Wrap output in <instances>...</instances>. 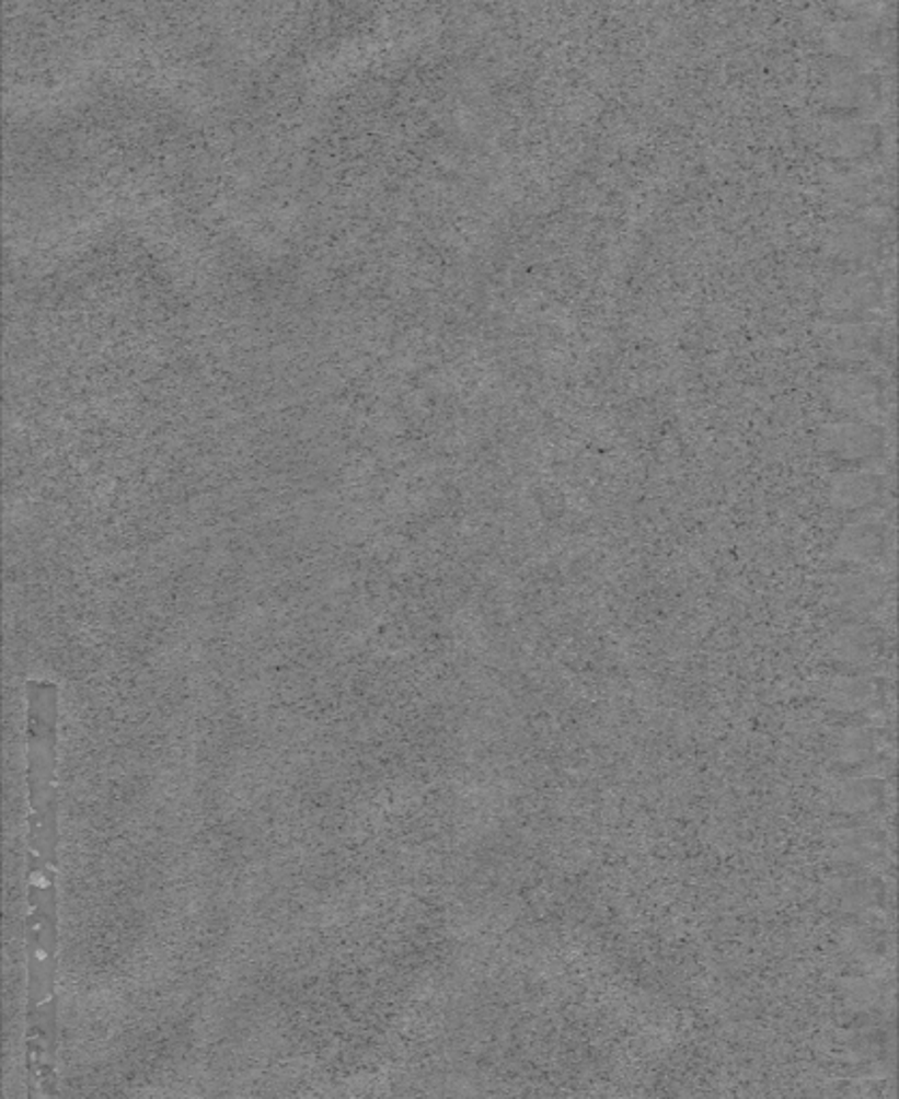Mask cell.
Returning <instances> with one entry per match:
<instances>
[{
  "label": "cell",
  "mask_w": 899,
  "mask_h": 1099,
  "mask_svg": "<svg viewBox=\"0 0 899 1099\" xmlns=\"http://www.w3.org/2000/svg\"><path fill=\"white\" fill-rule=\"evenodd\" d=\"M54 721L53 685H28V788H31V868H28V1069L33 1096L48 1094L53 1080V988L56 949L54 900Z\"/></svg>",
  "instance_id": "cell-1"
},
{
  "label": "cell",
  "mask_w": 899,
  "mask_h": 1099,
  "mask_svg": "<svg viewBox=\"0 0 899 1099\" xmlns=\"http://www.w3.org/2000/svg\"><path fill=\"white\" fill-rule=\"evenodd\" d=\"M820 442L827 451L835 453L838 458L861 460L878 451L880 437L872 426L863 421H840L822 428Z\"/></svg>",
  "instance_id": "cell-2"
},
{
  "label": "cell",
  "mask_w": 899,
  "mask_h": 1099,
  "mask_svg": "<svg viewBox=\"0 0 899 1099\" xmlns=\"http://www.w3.org/2000/svg\"><path fill=\"white\" fill-rule=\"evenodd\" d=\"M876 297V286L865 275H842L827 290L825 305L831 312H856L867 308Z\"/></svg>",
  "instance_id": "cell-3"
},
{
  "label": "cell",
  "mask_w": 899,
  "mask_h": 1099,
  "mask_svg": "<svg viewBox=\"0 0 899 1099\" xmlns=\"http://www.w3.org/2000/svg\"><path fill=\"white\" fill-rule=\"evenodd\" d=\"M876 498V482L865 471H844L831 482V502L842 509H858Z\"/></svg>",
  "instance_id": "cell-4"
},
{
  "label": "cell",
  "mask_w": 899,
  "mask_h": 1099,
  "mask_svg": "<svg viewBox=\"0 0 899 1099\" xmlns=\"http://www.w3.org/2000/svg\"><path fill=\"white\" fill-rule=\"evenodd\" d=\"M829 393H831V400L835 402V406L846 408L850 413H861V415L872 410L878 400V393H876L874 385H869L867 381H863L858 377L835 379L829 386Z\"/></svg>",
  "instance_id": "cell-5"
},
{
  "label": "cell",
  "mask_w": 899,
  "mask_h": 1099,
  "mask_svg": "<svg viewBox=\"0 0 899 1099\" xmlns=\"http://www.w3.org/2000/svg\"><path fill=\"white\" fill-rule=\"evenodd\" d=\"M876 550H878V535H874L869 529H863L861 522L844 531L840 540V552L850 560H867Z\"/></svg>",
  "instance_id": "cell-6"
}]
</instances>
